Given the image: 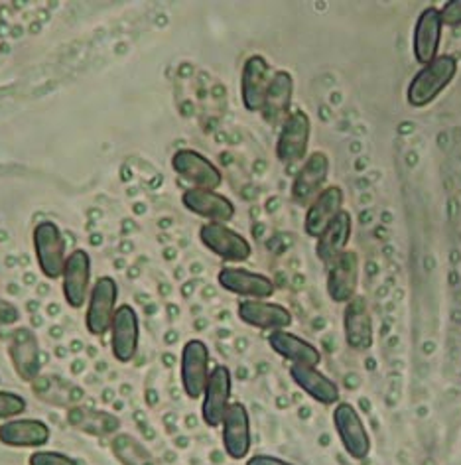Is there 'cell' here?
<instances>
[{
  "mask_svg": "<svg viewBox=\"0 0 461 465\" xmlns=\"http://www.w3.org/2000/svg\"><path fill=\"white\" fill-rule=\"evenodd\" d=\"M457 74V57L456 55H437L434 62L422 65L420 72L410 79L407 89V101L410 107L422 109L434 103L440 93L452 84Z\"/></svg>",
  "mask_w": 461,
  "mask_h": 465,
  "instance_id": "obj_1",
  "label": "cell"
},
{
  "mask_svg": "<svg viewBox=\"0 0 461 465\" xmlns=\"http://www.w3.org/2000/svg\"><path fill=\"white\" fill-rule=\"evenodd\" d=\"M247 465H296V463L286 461V460L276 458V456H267V453H257V456L247 460Z\"/></svg>",
  "mask_w": 461,
  "mask_h": 465,
  "instance_id": "obj_32",
  "label": "cell"
},
{
  "mask_svg": "<svg viewBox=\"0 0 461 465\" xmlns=\"http://www.w3.org/2000/svg\"><path fill=\"white\" fill-rule=\"evenodd\" d=\"M292 95H294V79L292 75L280 69L270 77L267 97H264L262 104V116L264 121L270 124H279L284 123L290 114V104H292Z\"/></svg>",
  "mask_w": 461,
  "mask_h": 465,
  "instance_id": "obj_26",
  "label": "cell"
},
{
  "mask_svg": "<svg viewBox=\"0 0 461 465\" xmlns=\"http://www.w3.org/2000/svg\"><path fill=\"white\" fill-rule=\"evenodd\" d=\"M331 418L345 453L357 461L367 460L371 453V436H368V430L355 406L349 402H338Z\"/></svg>",
  "mask_w": 461,
  "mask_h": 465,
  "instance_id": "obj_4",
  "label": "cell"
},
{
  "mask_svg": "<svg viewBox=\"0 0 461 465\" xmlns=\"http://www.w3.org/2000/svg\"><path fill=\"white\" fill-rule=\"evenodd\" d=\"M210 347L201 340H190L181 349L180 379L181 389L191 401H200L210 379Z\"/></svg>",
  "mask_w": 461,
  "mask_h": 465,
  "instance_id": "obj_5",
  "label": "cell"
},
{
  "mask_svg": "<svg viewBox=\"0 0 461 465\" xmlns=\"http://www.w3.org/2000/svg\"><path fill=\"white\" fill-rule=\"evenodd\" d=\"M34 241V252H36V261L40 266V272L48 278V281H57L62 278L64 266H65V237L62 229L57 227L54 221H42L32 232Z\"/></svg>",
  "mask_w": 461,
  "mask_h": 465,
  "instance_id": "obj_2",
  "label": "cell"
},
{
  "mask_svg": "<svg viewBox=\"0 0 461 465\" xmlns=\"http://www.w3.org/2000/svg\"><path fill=\"white\" fill-rule=\"evenodd\" d=\"M172 168L181 180L190 182L193 188L217 190L223 183V173L213 162L198 150L181 148L172 156Z\"/></svg>",
  "mask_w": 461,
  "mask_h": 465,
  "instance_id": "obj_9",
  "label": "cell"
},
{
  "mask_svg": "<svg viewBox=\"0 0 461 465\" xmlns=\"http://www.w3.org/2000/svg\"><path fill=\"white\" fill-rule=\"evenodd\" d=\"M345 195L339 185H328L316 200L308 205L304 217V229L309 237L318 239L328 225L343 212Z\"/></svg>",
  "mask_w": 461,
  "mask_h": 465,
  "instance_id": "obj_22",
  "label": "cell"
},
{
  "mask_svg": "<svg viewBox=\"0 0 461 465\" xmlns=\"http://www.w3.org/2000/svg\"><path fill=\"white\" fill-rule=\"evenodd\" d=\"M91 272H93V262H91L87 251L75 249L69 254L62 272V290L69 308L79 310L87 304L91 292Z\"/></svg>",
  "mask_w": 461,
  "mask_h": 465,
  "instance_id": "obj_8",
  "label": "cell"
},
{
  "mask_svg": "<svg viewBox=\"0 0 461 465\" xmlns=\"http://www.w3.org/2000/svg\"><path fill=\"white\" fill-rule=\"evenodd\" d=\"M442 25L447 28H459L461 26V0H449L440 8Z\"/></svg>",
  "mask_w": 461,
  "mask_h": 465,
  "instance_id": "obj_30",
  "label": "cell"
},
{
  "mask_svg": "<svg viewBox=\"0 0 461 465\" xmlns=\"http://www.w3.org/2000/svg\"><path fill=\"white\" fill-rule=\"evenodd\" d=\"M270 65L260 54L250 55L240 72V99L249 113H260L270 84Z\"/></svg>",
  "mask_w": 461,
  "mask_h": 465,
  "instance_id": "obj_18",
  "label": "cell"
},
{
  "mask_svg": "<svg viewBox=\"0 0 461 465\" xmlns=\"http://www.w3.org/2000/svg\"><path fill=\"white\" fill-rule=\"evenodd\" d=\"M111 351L119 363H131L141 343V322L131 304H123L114 312L111 323Z\"/></svg>",
  "mask_w": 461,
  "mask_h": 465,
  "instance_id": "obj_10",
  "label": "cell"
},
{
  "mask_svg": "<svg viewBox=\"0 0 461 465\" xmlns=\"http://www.w3.org/2000/svg\"><path fill=\"white\" fill-rule=\"evenodd\" d=\"M28 465H82L75 458L65 456L60 451H50V450H36L30 456Z\"/></svg>",
  "mask_w": 461,
  "mask_h": 465,
  "instance_id": "obj_29",
  "label": "cell"
},
{
  "mask_svg": "<svg viewBox=\"0 0 461 465\" xmlns=\"http://www.w3.org/2000/svg\"><path fill=\"white\" fill-rule=\"evenodd\" d=\"M223 450L230 460L240 461L250 453L252 434H250V416L243 402H230L221 422Z\"/></svg>",
  "mask_w": 461,
  "mask_h": 465,
  "instance_id": "obj_11",
  "label": "cell"
},
{
  "mask_svg": "<svg viewBox=\"0 0 461 465\" xmlns=\"http://www.w3.org/2000/svg\"><path fill=\"white\" fill-rule=\"evenodd\" d=\"M351 235H353V219H351V213H348L343 209V212L328 225V229L318 237V245H316L318 259L326 266H329L339 257V254L348 251Z\"/></svg>",
  "mask_w": 461,
  "mask_h": 465,
  "instance_id": "obj_27",
  "label": "cell"
},
{
  "mask_svg": "<svg viewBox=\"0 0 461 465\" xmlns=\"http://www.w3.org/2000/svg\"><path fill=\"white\" fill-rule=\"evenodd\" d=\"M309 133H312V123H309V116L304 111H294L288 114V119L282 123L279 141H276V158L286 166L304 162L309 144Z\"/></svg>",
  "mask_w": 461,
  "mask_h": 465,
  "instance_id": "obj_6",
  "label": "cell"
},
{
  "mask_svg": "<svg viewBox=\"0 0 461 465\" xmlns=\"http://www.w3.org/2000/svg\"><path fill=\"white\" fill-rule=\"evenodd\" d=\"M217 282L225 292L245 300H269L274 294V282L269 276L239 266H223L217 274Z\"/></svg>",
  "mask_w": 461,
  "mask_h": 465,
  "instance_id": "obj_14",
  "label": "cell"
},
{
  "mask_svg": "<svg viewBox=\"0 0 461 465\" xmlns=\"http://www.w3.org/2000/svg\"><path fill=\"white\" fill-rule=\"evenodd\" d=\"M50 438V426L38 418H13V420L0 424V444L8 448L38 450L48 444Z\"/></svg>",
  "mask_w": 461,
  "mask_h": 465,
  "instance_id": "obj_21",
  "label": "cell"
},
{
  "mask_svg": "<svg viewBox=\"0 0 461 465\" xmlns=\"http://www.w3.org/2000/svg\"><path fill=\"white\" fill-rule=\"evenodd\" d=\"M200 241L205 249H210L223 261L243 262L249 261L252 254L250 242L225 223H205L200 229Z\"/></svg>",
  "mask_w": 461,
  "mask_h": 465,
  "instance_id": "obj_12",
  "label": "cell"
},
{
  "mask_svg": "<svg viewBox=\"0 0 461 465\" xmlns=\"http://www.w3.org/2000/svg\"><path fill=\"white\" fill-rule=\"evenodd\" d=\"M181 203L193 215L207 219V223H229L235 217L233 202L215 190L190 188L183 192Z\"/></svg>",
  "mask_w": 461,
  "mask_h": 465,
  "instance_id": "obj_19",
  "label": "cell"
},
{
  "mask_svg": "<svg viewBox=\"0 0 461 465\" xmlns=\"http://www.w3.org/2000/svg\"><path fill=\"white\" fill-rule=\"evenodd\" d=\"M10 361L16 371V375L32 382L36 381L40 371H42V355H40V343L38 337L28 328H20L13 333V340H10Z\"/></svg>",
  "mask_w": 461,
  "mask_h": 465,
  "instance_id": "obj_20",
  "label": "cell"
},
{
  "mask_svg": "<svg viewBox=\"0 0 461 465\" xmlns=\"http://www.w3.org/2000/svg\"><path fill=\"white\" fill-rule=\"evenodd\" d=\"M442 30H444V25L440 18V8L436 6L424 8L412 32L414 60L422 65L436 60L437 50H440V42H442Z\"/></svg>",
  "mask_w": 461,
  "mask_h": 465,
  "instance_id": "obj_17",
  "label": "cell"
},
{
  "mask_svg": "<svg viewBox=\"0 0 461 465\" xmlns=\"http://www.w3.org/2000/svg\"><path fill=\"white\" fill-rule=\"evenodd\" d=\"M237 316L240 322L250 325V328L264 331L288 330L292 325L290 310L269 300H240Z\"/></svg>",
  "mask_w": 461,
  "mask_h": 465,
  "instance_id": "obj_16",
  "label": "cell"
},
{
  "mask_svg": "<svg viewBox=\"0 0 461 465\" xmlns=\"http://www.w3.org/2000/svg\"><path fill=\"white\" fill-rule=\"evenodd\" d=\"M343 330L345 341L355 351H365L373 345V323L365 298L355 296L351 302H348V308L343 313Z\"/></svg>",
  "mask_w": 461,
  "mask_h": 465,
  "instance_id": "obj_25",
  "label": "cell"
},
{
  "mask_svg": "<svg viewBox=\"0 0 461 465\" xmlns=\"http://www.w3.org/2000/svg\"><path fill=\"white\" fill-rule=\"evenodd\" d=\"M329 173V158L324 153H312L306 160L302 168L298 170L292 182L290 195L294 203L309 205L316 197L324 192V185Z\"/></svg>",
  "mask_w": 461,
  "mask_h": 465,
  "instance_id": "obj_13",
  "label": "cell"
},
{
  "mask_svg": "<svg viewBox=\"0 0 461 465\" xmlns=\"http://www.w3.org/2000/svg\"><path fill=\"white\" fill-rule=\"evenodd\" d=\"M20 320V310L5 298H0V328H6V325H15Z\"/></svg>",
  "mask_w": 461,
  "mask_h": 465,
  "instance_id": "obj_31",
  "label": "cell"
},
{
  "mask_svg": "<svg viewBox=\"0 0 461 465\" xmlns=\"http://www.w3.org/2000/svg\"><path fill=\"white\" fill-rule=\"evenodd\" d=\"M230 392H233V377H230V371L225 365H217L210 373L205 391L201 394V420L205 426H221L225 412L230 404Z\"/></svg>",
  "mask_w": 461,
  "mask_h": 465,
  "instance_id": "obj_7",
  "label": "cell"
},
{
  "mask_svg": "<svg viewBox=\"0 0 461 465\" xmlns=\"http://www.w3.org/2000/svg\"><path fill=\"white\" fill-rule=\"evenodd\" d=\"M28 409V402L25 397L16 392L0 391V420H13L20 414H25Z\"/></svg>",
  "mask_w": 461,
  "mask_h": 465,
  "instance_id": "obj_28",
  "label": "cell"
},
{
  "mask_svg": "<svg viewBox=\"0 0 461 465\" xmlns=\"http://www.w3.org/2000/svg\"><path fill=\"white\" fill-rule=\"evenodd\" d=\"M269 345L276 355H280L282 359L290 361L292 365L318 367L321 363L319 349L314 343L306 341L304 337H299L288 330L270 331Z\"/></svg>",
  "mask_w": 461,
  "mask_h": 465,
  "instance_id": "obj_23",
  "label": "cell"
},
{
  "mask_svg": "<svg viewBox=\"0 0 461 465\" xmlns=\"http://www.w3.org/2000/svg\"><path fill=\"white\" fill-rule=\"evenodd\" d=\"M119 300V286L113 276H101L91 286L85 310V328L91 335L103 337L109 333L111 323L117 312Z\"/></svg>",
  "mask_w": 461,
  "mask_h": 465,
  "instance_id": "obj_3",
  "label": "cell"
},
{
  "mask_svg": "<svg viewBox=\"0 0 461 465\" xmlns=\"http://www.w3.org/2000/svg\"><path fill=\"white\" fill-rule=\"evenodd\" d=\"M290 377L299 391H304L309 399L324 406H336L339 402V387L336 381L326 377L318 367L290 365Z\"/></svg>",
  "mask_w": 461,
  "mask_h": 465,
  "instance_id": "obj_24",
  "label": "cell"
},
{
  "mask_svg": "<svg viewBox=\"0 0 461 465\" xmlns=\"http://www.w3.org/2000/svg\"><path fill=\"white\" fill-rule=\"evenodd\" d=\"M359 286V254L345 251L328 266V296L336 304H348Z\"/></svg>",
  "mask_w": 461,
  "mask_h": 465,
  "instance_id": "obj_15",
  "label": "cell"
}]
</instances>
